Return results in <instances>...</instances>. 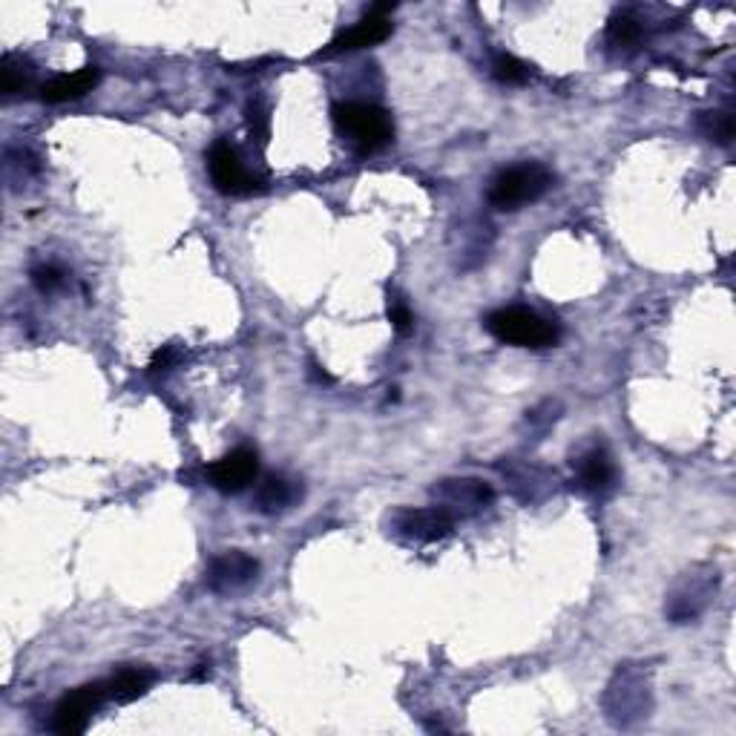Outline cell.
Wrapping results in <instances>:
<instances>
[{
    "label": "cell",
    "instance_id": "cell-16",
    "mask_svg": "<svg viewBox=\"0 0 736 736\" xmlns=\"http://www.w3.org/2000/svg\"><path fill=\"white\" fill-rule=\"evenodd\" d=\"M702 127L711 135V142L730 144L734 139V115L728 113H702Z\"/></svg>",
    "mask_w": 736,
    "mask_h": 736
},
{
    "label": "cell",
    "instance_id": "cell-3",
    "mask_svg": "<svg viewBox=\"0 0 736 736\" xmlns=\"http://www.w3.org/2000/svg\"><path fill=\"white\" fill-rule=\"evenodd\" d=\"M487 331L495 340L518 348H546L559 340V328L530 308H501L489 314Z\"/></svg>",
    "mask_w": 736,
    "mask_h": 736
},
{
    "label": "cell",
    "instance_id": "cell-14",
    "mask_svg": "<svg viewBox=\"0 0 736 736\" xmlns=\"http://www.w3.org/2000/svg\"><path fill=\"white\" fill-rule=\"evenodd\" d=\"M303 495L299 492V487L294 481H285V478H265L263 483H259V489H256V510L265 512V515H274V512H283L288 510L290 503L297 501V498Z\"/></svg>",
    "mask_w": 736,
    "mask_h": 736
},
{
    "label": "cell",
    "instance_id": "cell-20",
    "mask_svg": "<svg viewBox=\"0 0 736 736\" xmlns=\"http://www.w3.org/2000/svg\"><path fill=\"white\" fill-rule=\"evenodd\" d=\"M389 319H391V326H395V331L400 334V337L411 334V328H415V317H411L409 305H406L403 299H391V303H389Z\"/></svg>",
    "mask_w": 736,
    "mask_h": 736
},
{
    "label": "cell",
    "instance_id": "cell-8",
    "mask_svg": "<svg viewBox=\"0 0 736 736\" xmlns=\"http://www.w3.org/2000/svg\"><path fill=\"white\" fill-rule=\"evenodd\" d=\"M256 474H259V458L254 449L245 447L227 452L225 458L207 467V481L219 492H242L256 481Z\"/></svg>",
    "mask_w": 736,
    "mask_h": 736
},
{
    "label": "cell",
    "instance_id": "cell-18",
    "mask_svg": "<svg viewBox=\"0 0 736 736\" xmlns=\"http://www.w3.org/2000/svg\"><path fill=\"white\" fill-rule=\"evenodd\" d=\"M638 35H642V27H638L633 18H616V21L610 23V41L613 43H622V47H631V43L638 41Z\"/></svg>",
    "mask_w": 736,
    "mask_h": 736
},
{
    "label": "cell",
    "instance_id": "cell-12",
    "mask_svg": "<svg viewBox=\"0 0 736 736\" xmlns=\"http://www.w3.org/2000/svg\"><path fill=\"white\" fill-rule=\"evenodd\" d=\"M616 481V467H613V460L604 449H590L587 454H581L579 458V483L581 489H587V492H595V495H602L613 487Z\"/></svg>",
    "mask_w": 736,
    "mask_h": 736
},
{
    "label": "cell",
    "instance_id": "cell-15",
    "mask_svg": "<svg viewBox=\"0 0 736 736\" xmlns=\"http://www.w3.org/2000/svg\"><path fill=\"white\" fill-rule=\"evenodd\" d=\"M32 81H35V70L27 58L3 55V61H0V92L3 95H18V92L29 90Z\"/></svg>",
    "mask_w": 736,
    "mask_h": 736
},
{
    "label": "cell",
    "instance_id": "cell-6",
    "mask_svg": "<svg viewBox=\"0 0 736 736\" xmlns=\"http://www.w3.org/2000/svg\"><path fill=\"white\" fill-rule=\"evenodd\" d=\"M256 575H259V561L251 559L248 552L227 550L207 566V587L213 593H234V590L248 587Z\"/></svg>",
    "mask_w": 736,
    "mask_h": 736
},
{
    "label": "cell",
    "instance_id": "cell-5",
    "mask_svg": "<svg viewBox=\"0 0 736 736\" xmlns=\"http://www.w3.org/2000/svg\"><path fill=\"white\" fill-rule=\"evenodd\" d=\"M106 696H110L106 694V685H101V682L70 691L64 699L58 702L55 723H52L55 734H61V736L84 734L86 725H90V719H92V714L101 708V702H104Z\"/></svg>",
    "mask_w": 736,
    "mask_h": 736
},
{
    "label": "cell",
    "instance_id": "cell-19",
    "mask_svg": "<svg viewBox=\"0 0 736 736\" xmlns=\"http://www.w3.org/2000/svg\"><path fill=\"white\" fill-rule=\"evenodd\" d=\"M32 283H35L38 290H43V294H52V290L64 285V270L55 268V265H41V268L32 270Z\"/></svg>",
    "mask_w": 736,
    "mask_h": 736
},
{
    "label": "cell",
    "instance_id": "cell-10",
    "mask_svg": "<svg viewBox=\"0 0 736 736\" xmlns=\"http://www.w3.org/2000/svg\"><path fill=\"white\" fill-rule=\"evenodd\" d=\"M435 498H438L440 510L452 512H478L483 510L489 501H492V489L483 481H474V478H460V481H440L435 487Z\"/></svg>",
    "mask_w": 736,
    "mask_h": 736
},
{
    "label": "cell",
    "instance_id": "cell-1",
    "mask_svg": "<svg viewBox=\"0 0 736 736\" xmlns=\"http://www.w3.org/2000/svg\"><path fill=\"white\" fill-rule=\"evenodd\" d=\"M334 124L357 144L360 153H375L395 139V124H391L389 113L375 104H362V101H346V104L334 106Z\"/></svg>",
    "mask_w": 736,
    "mask_h": 736
},
{
    "label": "cell",
    "instance_id": "cell-11",
    "mask_svg": "<svg viewBox=\"0 0 736 736\" xmlns=\"http://www.w3.org/2000/svg\"><path fill=\"white\" fill-rule=\"evenodd\" d=\"M101 81V72L95 67H84L79 72H70V75H58L50 84L41 86V99L47 104H67V101L84 99L86 92L95 90V84Z\"/></svg>",
    "mask_w": 736,
    "mask_h": 736
},
{
    "label": "cell",
    "instance_id": "cell-4",
    "mask_svg": "<svg viewBox=\"0 0 736 736\" xmlns=\"http://www.w3.org/2000/svg\"><path fill=\"white\" fill-rule=\"evenodd\" d=\"M207 173L213 187L225 196H251L263 191V182L245 167L234 147L227 142H216L207 153Z\"/></svg>",
    "mask_w": 736,
    "mask_h": 736
},
{
    "label": "cell",
    "instance_id": "cell-2",
    "mask_svg": "<svg viewBox=\"0 0 736 736\" xmlns=\"http://www.w3.org/2000/svg\"><path fill=\"white\" fill-rule=\"evenodd\" d=\"M555 176L546 171L544 164H518L503 171L501 176L489 187V205L498 211H518V207L539 202L552 187Z\"/></svg>",
    "mask_w": 736,
    "mask_h": 736
},
{
    "label": "cell",
    "instance_id": "cell-17",
    "mask_svg": "<svg viewBox=\"0 0 736 736\" xmlns=\"http://www.w3.org/2000/svg\"><path fill=\"white\" fill-rule=\"evenodd\" d=\"M492 72H495V79L501 81V84H524V81L530 79V67L512 55L498 58L495 67H492Z\"/></svg>",
    "mask_w": 736,
    "mask_h": 736
},
{
    "label": "cell",
    "instance_id": "cell-9",
    "mask_svg": "<svg viewBox=\"0 0 736 736\" xmlns=\"http://www.w3.org/2000/svg\"><path fill=\"white\" fill-rule=\"evenodd\" d=\"M454 527V518L440 507H429V510H403L397 512L395 530L403 535L406 541L415 544H432V541L447 539Z\"/></svg>",
    "mask_w": 736,
    "mask_h": 736
},
{
    "label": "cell",
    "instance_id": "cell-13",
    "mask_svg": "<svg viewBox=\"0 0 736 736\" xmlns=\"http://www.w3.org/2000/svg\"><path fill=\"white\" fill-rule=\"evenodd\" d=\"M156 679V673L144 671V667H124L113 676V679L106 682V694L110 699H115L119 705H127V702H135L139 696H144L150 691Z\"/></svg>",
    "mask_w": 736,
    "mask_h": 736
},
{
    "label": "cell",
    "instance_id": "cell-7",
    "mask_svg": "<svg viewBox=\"0 0 736 736\" xmlns=\"http://www.w3.org/2000/svg\"><path fill=\"white\" fill-rule=\"evenodd\" d=\"M395 12V7H375L368 9V14L362 18L357 27L346 29L343 35H337L331 41V47L326 50V55H343V52H357L366 50V47H377L380 41L391 35V18L389 14Z\"/></svg>",
    "mask_w": 736,
    "mask_h": 736
}]
</instances>
